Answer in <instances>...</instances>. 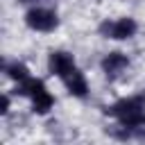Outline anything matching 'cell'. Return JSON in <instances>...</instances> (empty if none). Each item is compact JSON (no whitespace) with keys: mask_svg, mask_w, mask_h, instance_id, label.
<instances>
[{"mask_svg":"<svg viewBox=\"0 0 145 145\" xmlns=\"http://www.w3.org/2000/svg\"><path fill=\"white\" fill-rule=\"evenodd\" d=\"M109 116L118 118V122L122 127H136L140 129L145 125V109H143V102L140 97H129V100H120L116 102L113 106L106 109Z\"/></svg>","mask_w":145,"mask_h":145,"instance_id":"1","label":"cell"},{"mask_svg":"<svg viewBox=\"0 0 145 145\" xmlns=\"http://www.w3.org/2000/svg\"><path fill=\"white\" fill-rule=\"evenodd\" d=\"M18 93L32 97V104H34V111H36V113H45V111H50V106H52V102H54L52 95L45 91L43 82L32 79V77H27L25 82L18 84Z\"/></svg>","mask_w":145,"mask_h":145,"instance_id":"2","label":"cell"},{"mask_svg":"<svg viewBox=\"0 0 145 145\" xmlns=\"http://www.w3.org/2000/svg\"><path fill=\"white\" fill-rule=\"evenodd\" d=\"M100 34L106 39H129L136 34V23L131 18H120V20H106L100 25Z\"/></svg>","mask_w":145,"mask_h":145,"instance_id":"3","label":"cell"},{"mask_svg":"<svg viewBox=\"0 0 145 145\" xmlns=\"http://www.w3.org/2000/svg\"><path fill=\"white\" fill-rule=\"evenodd\" d=\"M25 20H27V25H29L32 29H36V32H50V29L57 27V16H54V11L43 9V7H36V9L27 11Z\"/></svg>","mask_w":145,"mask_h":145,"instance_id":"4","label":"cell"},{"mask_svg":"<svg viewBox=\"0 0 145 145\" xmlns=\"http://www.w3.org/2000/svg\"><path fill=\"white\" fill-rule=\"evenodd\" d=\"M61 79H63V84L68 86V91H70L72 95H77V97H84V95H86L88 86H86V79H84V75H82L77 68L68 70V72H66Z\"/></svg>","mask_w":145,"mask_h":145,"instance_id":"5","label":"cell"},{"mask_svg":"<svg viewBox=\"0 0 145 145\" xmlns=\"http://www.w3.org/2000/svg\"><path fill=\"white\" fill-rule=\"evenodd\" d=\"M75 68V61H72V57L68 54V52H52L50 54V70L54 72V75H59V77H63L68 70H72Z\"/></svg>","mask_w":145,"mask_h":145,"instance_id":"6","label":"cell"},{"mask_svg":"<svg viewBox=\"0 0 145 145\" xmlns=\"http://www.w3.org/2000/svg\"><path fill=\"white\" fill-rule=\"evenodd\" d=\"M127 57L122 54V52H111L109 57H104V61H102V68H104V72L109 75V77H116L118 72H122L125 68H127Z\"/></svg>","mask_w":145,"mask_h":145,"instance_id":"7","label":"cell"},{"mask_svg":"<svg viewBox=\"0 0 145 145\" xmlns=\"http://www.w3.org/2000/svg\"><path fill=\"white\" fill-rule=\"evenodd\" d=\"M5 70H7V75H9L11 79H16L18 84L29 77V75H27V68H25L23 63H9V66H5Z\"/></svg>","mask_w":145,"mask_h":145,"instance_id":"8","label":"cell"},{"mask_svg":"<svg viewBox=\"0 0 145 145\" xmlns=\"http://www.w3.org/2000/svg\"><path fill=\"white\" fill-rule=\"evenodd\" d=\"M7 106H9V97L5 95V97H2V109H0V111H2V113H7Z\"/></svg>","mask_w":145,"mask_h":145,"instance_id":"9","label":"cell"},{"mask_svg":"<svg viewBox=\"0 0 145 145\" xmlns=\"http://www.w3.org/2000/svg\"><path fill=\"white\" fill-rule=\"evenodd\" d=\"M20 2H32V0H20Z\"/></svg>","mask_w":145,"mask_h":145,"instance_id":"10","label":"cell"}]
</instances>
